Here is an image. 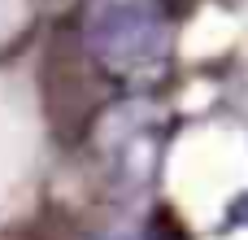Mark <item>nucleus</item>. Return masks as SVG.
<instances>
[{"label":"nucleus","instance_id":"nucleus-1","mask_svg":"<svg viewBox=\"0 0 248 240\" xmlns=\"http://www.w3.org/2000/svg\"><path fill=\"white\" fill-rule=\"evenodd\" d=\"M83 44L113 83L153 87L174 61V22L161 0H100L87 13Z\"/></svg>","mask_w":248,"mask_h":240},{"label":"nucleus","instance_id":"nucleus-2","mask_svg":"<svg viewBox=\"0 0 248 240\" xmlns=\"http://www.w3.org/2000/svg\"><path fill=\"white\" fill-rule=\"evenodd\" d=\"M157 127L144 122V118H131L126 127L109 131V157H113V171L131 184V188H144L157 171Z\"/></svg>","mask_w":248,"mask_h":240}]
</instances>
